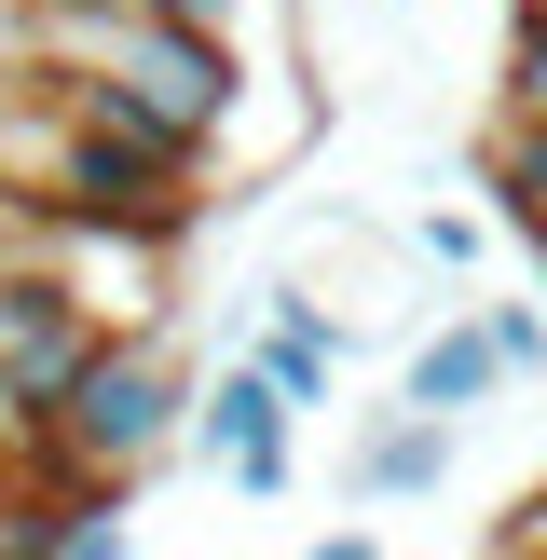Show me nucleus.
<instances>
[{
	"mask_svg": "<svg viewBox=\"0 0 547 560\" xmlns=\"http://www.w3.org/2000/svg\"><path fill=\"white\" fill-rule=\"evenodd\" d=\"M492 342H507V383H547V301H479Z\"/></svg>",
	"mask_w": 547,
	"mask_h": 560,
	"instance_id": "obj_12",
	"label": "nucleus"
},
{
	"mask_svg": "<svg viewBox=\"0 0 547 560\" xmlns=\"http://www.w3.org/2000/svg\"><path fill=\"white\" fill-rule=\"evenodd\" d=\"M410 246H424L438 273H479V246H492V233H479V206H424V219H410Z\"/></svg>",
	"mask_w": 547,
	"mask_h": 560,
	"instance_id": "obj_11",
	"label": "nucleus"
},
{
	"mask_svg": "<svg viewBox=\"0 0 547 560\" xmlns=\"http://www.w3.org/2000/svg\"><path fill=\"white\" fill-rule=\"evenodd\" d=\"M492 109H547V0L507 14V69H492Z\"/></svg>",
	"mask_w": 547,
	"mask_h": 560,
	"instance_id": "obj_10",
	"label": "nucleus"
},
{
	"mask_svg": "<svg viewBox=\"0 0 547 560\" xmlns=\"http://www.w3.org/2000/svg\"><path fill=\"white\" fill-rule=\"evenodd\" d=\"M191 452H206L219 479L246 492V506H274V492H288V465H301V397L233 342L206 383H191Z\"/></svg>",
	"mask_w": 547,
	"mask_h": 560,
	"instance_id": "obj_4",
	"label": "nucleus"
},
{
	"mask_svg": "<svg viewBox=\"0 0 547 560\" xmlns=\"http://www.w3.org/2000/svg\"><path fill=\"white\" fill-rule=\"evenodd\" d=\"M96 342L109 328L82 315L69 288H55L42 260H0V452H42V424H55V397H69L82 370H96Z\"/></svg>",
	"mask_w": 547,
	"mask_h": 560,
	"instance_id": "obj_3",
	"label": "nucleus"
},
{
	"mask_svg": "<svg viewBox=\"0 0 547 560\" xmlns=\"http://www.w3.org/2000/svg\"><path fill=\"white\" fill-rule=\"evenodd\" d=\"M452 438H465V424H438V410H410V397L356 410V452H342V506H410V492H438V479H452Z\"/></svg>",
	"mask_w": 547,
	"mask_h": 560,
	"instance_id": "obj_5",
	"label": "nucleus"
},
{
	"mask_svg": "<svg viewBox=\"0 0 547 560\" xmlns=\"http://www.w3.org/2000/svg\"><path fill=\"white\" fill-rule=\"evenodd\" d=\"M0 260H42L109 342L178 315V233H137V219H0Z\"/></svg>",
	"mask_w": 547,
	"mask_h": 560,
	"instance_id": "obj_2",
	"label": "nucleus"
},
{
	"mask_svg": "<svg viewBox=\"0 0 547 560\" xmlns=\"http://www.w3.org/2000/svg\"><path fill=\"white\" fill-rule=\"evenodd\" d=\"M191 452V355L164 342V328H124V342H96V370L55 397L42 424V479H96V492H137L151 465Z\"/></svg>",
	"mask_w": 547,
	"mask_h": 560,
	"instance_id": "obj_1",
	"label": "nucleus"
},
{
	"mask_svg": "<svg viewBox=\"0 0 547 560\" xmlns=\"http://www.w3.org/2000/svg\"><path fill=\"white\" fill-rule=\"evenodd\" d=\"M288 288H301V301H315V315L356 342V328H383V315H397V246H383V233H328L315 260L288 273Z\"/></svg>",
	"mask_w": 547,
	"mask_h": 560,
	"instance_id": "obj_7",
	"label": "nucleus"
},
{
	"mask_svg": "<svg viewBox=\"0 0 547 560\" xmlns=\"http://www.w3.org/2000/svg\"><path fill=\"white\" fill-rule=\"evenodd\" d=\"M246 355H260V370L288 383L301 410H328V383H342V355H356V342H342V328H328L301 288H274V315H260V342H246Z\"/></svg>",
	"mask_w": 547,
	"mask_h": 560,
	"instance_id": "obj_8",
	"label": "nucleus"
},
{
	"mask_svg": "<svg viewBox=\"0 0 547 560\" xmlns=\"http://www.w3.org/2000/svg\"><path fill=\"white\" fill-rule=\"evenodd\" d=\"M410 14H424V0H410Z\"/></svg>",
	"mask_w": 547,
	"mask_h": 560,
	"instance_id": "obj_16",
	"label": "nucleus"
},
{
	"mask_svg": "<svg viewBox=\"0 0 547 560\" xmlns=\"http://www.w3.org/2000/svg\"><path fill=\"white\" fill-rule=\"evenodd\" d=\"M479 178H492V206H507L520 233H547V109H492Z\"/></svg>",
	"mask_w": 547,
	"mask_h": 560,
	"instance_id": "obj_9",
	"label": "nucleus"
},
{
	"mask_svg": "<svg viewBox=\"0 0 547 560\" xmlns=\"http://www.w3.org/2000/svg\"><path fill=\"white\" fill-rule=\"evenodd\" d=\"M151 14H178V27H246V0H151Z\"/></svg>",
	"mask_w": 547,
	"mask_h": 560,
	"instance_id": "obj_14",
	"label": "nucleus"
},
{
	"mask_svg": "<svg viewBox=\"0 0 547 560\" xmlns=\"http://www.w3.org/2000/svg\"><path fill=\"white\" fill-rule=\"evenodd\" d=\"M492 560H547V479H534V492H520V506H507V520H492Z\"/></svg>",
	"mask_w": 547,
	"mask_h": 560,
	"instance_id": "obj_13",
	"label": "nucleus"
},
{
	"mask_svg": "<svg viewBox=\"0 0 547 560\" xmlns=\"http://www.w3.org/2000/svg\"><path fill=\"white\" fill-rule=\"evenodd\" d=\"M397 397H410V410H438V424H465V410H492V397H507V342H492V315H479V301H465V315H438L424 342H410Z\"/></svg>",
	"mask_w": 547,
	"mask_h": 560,
	"instance_id": "obj_6",
	"label": "nucleus"
},
{
	"mask_svg": "<svg viewBox=\"0 0 547 560\" xmlns=\"http://www.w3.org/2000/svg\"><path fill=\"white\" fill-rule=\"evenodd\" d=\"M14 14H109V0H14Z\"/></svg>",
	"mask_w": 547,
	"mask_h": 560,
	"instance_id": "obj_15",
	"label": "nucleus"
}]
</instances>
